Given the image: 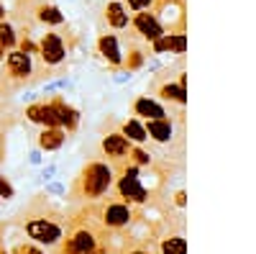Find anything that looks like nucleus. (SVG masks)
Returning a JSON list of instances; mask_svg holds the SVG:
<instances>
[{
    "mask_svg": "<svg viewBox=\"0 0 256 254\" xmlns=\"http://www.w3.org/2000/svg\"><path fill=\"white\" fill-rule=\"evenodd\" d=\"M38 54H41V59H44L46 65H59V62L67 57L62 36L54 34V31L44 34V39H41V44H38Z\"/></svg>",
    "mask_w": 256,
    "mask_h": 254,
    "instance_id": "nucleus-8",
    "label": "nucleus"
},
{
    "mask_svg": "<svg viewBox=\"0 0 256 254\" xmlns=\"http://www.w3.org/2000/svg\"><path fill=\"white\" fill-rule=\"evenodd\" d=\"M54 105H56V111H59V126H64L67 131H74L77 123H80V113L72 108V105L62 103V100H54Z\"/></svg>",
    "mask_w": 256,
    "mask_h": 254,
    "instance_id": "nucleus-17",
    "label": "nucleus"
},
{
    "mask_svg": "<svg viewBox=\"0 0 256 254\" xmlns=\"http://www.w3.org/2000/svg\"><path fill=\"white\" fill-rule=\"evenodd\" d=\"M159 95H162L164 100H169V103H177V105H184V100H187V90H184L182 82H177V85H172V82L162 85Z\"/></svg>",
    "mask_w": 256,
    "mask_h": 254,
    "instance_id": "nucleus-19",
    "label": "nucleus"
},
{
    "mask_svg": "<svg viewBox=\"0 0 256 254\" xmlns=\"http://www.w3.org/2000/svg\"><path fill=\"white\" fill-rule=\"evenodd\" d=\"M16 41H18L16 29L8 24V21H0V44H3L6 49H13V47H16Z\"/></svg>",
    "mask_w": 256,
    "mask_h": 254,
    "instance_id": "nucleus-21",
    "label": "nucleus"
},
{
    "mask_svg": "<svg viewBox=\"0 0 256 254\" xmlns=\"http://www.w3.org/2000/svg\"><path fill=\"white\" fill-rule=\"evenodd\" d=\"M64 139H67V131L64 129H59V126H44V131L38 134V146L46 152H54L64 144Z\"/></svg>",
    "mask_w": 256,
    "mask_h": 254,
    "instance_id": "nucleus-13",
    "label": "nucleus"
},
{
    "mask_svg": "<svg viewBox=\"0 0 256 254\" xmlns=\"http://www.w3.org/2000/svg\"><path fill=\"white\" fill-rule=\"evenodd\" d=\"M128 254H152V251H148V249H131Z\"/></svg>",
    "mask_w": 256,
    "mask_h": 254,
    "instance_id": "nucleus-30",
    "label": "nucleus"
},
{
    "mask_svg": "<svg viewBox=\"0 0 256 254\" xmlns=\"http://www.w3.org/2000/svg\"><path fill=\"white\" fill-rule=\"evenodd\" d=\"M28 162H31V164H38V162H41V154H38V152H31Z\"/></svg>",
    "mask_w": 256,
    "mask_h": 254,
    "instance_id": "nucleus-28",
    "label": "nucleus"
},
{
    "mask_svg": "<svg viewBox=\"0 0 256 254\" xmlns=\"http://www.w3.org/2000/svg\"><path fill=\"white\" fill-rule=\"evenodd\" d=\"M118 195H120L126 203H146L148 193H146V187L141 185L138 167H136V164H131V167H120Z\"/></svg>",
    "mask_w": 256,
    "mask_h": 254,
    "instance_id": "nucleus-3",
    "label": "nucleus"
},
{
    "mask_svg": "<svg viewBox=\"0 0 256 254\" xmlns=\"http://www.w3.org/2000/svg\"><path fill=\"white\" fill-rule=\"evenodd\" d=\"M6 67H8V75L13 80H28L31 72H34V65H31V54L20 52V49H13L6 59Z\"/></svg>",
    "mask_w": 256,
    "mask_h": 254,
    "instance_id": "nucleus-9",
    "label": "nucleus"
},
{
    "mask_svg": "<svg viewBox=\"0 0 256 254\" xmlns=\"http://www.w3.org/2000/svg\"><path fill=\"white\" fill-rule=\"evenodd\" d=\"M28 121L34 123H41V126H59V111L54 103H38V105H31L26 111Z\"/></svg>",
    "mask_w": 256,
    "mask_h": 254,
    "instance_id": "nucleus-10",
    "label": "nucleus"
},
{
    "mask_svg": "<svg viewBox=\"0 0 256 254\" xmlns=\"http://www.w3.org/2000/svg\"><path fill=\"white\" fill-rule=\"evenodd\" d=\"M134 113L141 116V118H146V121H148V118H164V116H166L164 105L156 103V100H152L148 95L136 98V103H134Z\"/></svg>",
    "mask_w": 256,
    "mask_h": 254,
    "instance_id": "nucleus-12",
    "label": "nucleus"
},
{
    "mask_svg": "<svg viewBox=\"0 0 256 254\" xmlns=\"http://www.w3.org/2000/svg\"><path fill=\"white\" fill-rule=\"evenodd\" d=\"M144 129H146V136L154 139L156 144H166V141H172V136H174L172 121H166V118H148Z\"/></svg>",
    "mask_w": 256,
    "mask_h": 254,
    "instance_id": "nucleus-11",
    "label": "nucleus"
},
{
    "mask_svg": "<svg viewBox=\"0 0 256 254\" xmlns=\"http://www.w3.org/2000/svg\"><path fill=\"white\" fill-rule=\"evenodd\" d=\"M36 16H38L41 24H46V26H62L64 24V13L56 6H52V3H41L36 8Z\"/></svg>",
    "mask_w": 256,
    "mask_h": 254,
    "instance_id": "nucleus-16",
    "label": "nucleus"
},
{
    "mask_svg": "<svg viewBox=\"0 0 256 254\" xmlns=\"http://www.w3.org/2000/svg\"><path fill=\"white\" fill-rule=\"evenodd\" d=\"M0 200H3V198H0Z\"/></svg>",
    "mask_w": 256,
    "mask_h": 254,
    "instance_id": "nucleus-33",
    "label": "nucleus"
},
{
    "mask_svg": "<svg viewBox=\"0 0 256 254\" xmlns=\"http://www.w3.org/2000/svg\"><path fill=\"white\" fill-rule=\"evenodd\" d=\"M110 185H113V167H108L105 162H90L77 180V190L84 200H95L105 195Z\"/></svg>",
    "mask_w": 256,
    "mask_h": 254,
    "instance_id": "nucleus-2",
    "label": "nucleus"
},
{
    "mask_svg": "<svg viewBox=\"0 0 256 254\" xmlns=\"http://www.w3.org/2000/svg\"><path fill=\"white\" fill-rule=\"evenodd\" d=\"M166 44H169V52L174 54H184L187 49V36L180 31V34H166Z\"/></svg>",
    "mask_w": 256,
    "mask_h": 254,
    "instance_id": "nucleus-22",
    "label": "nucleus"
},
{
    "mask_svg": "<svg viewBox=\"0 0 256 254\" xmlns=\"http://www.w3.org/2000/svg\"><path fill=\"white\" fill-rule=\"evenodd\" d=\"M131 149H134V141H128L123 134H105L102 136V152H105V157H108L113 164H118V167H123V162H126V157H131Z\"/></svg>",
    "mask_w": 256,
    "mask_h": 254,
    "instance_id": "nucleus-5",
    "label": "nucleus"
},
{
    "mask_svg": "<svg viewBox=\"0 0 256 254\" xmlns=\"http://www.w3.org/2000/svg\"><path fill=\"white\" fill-rule=\"evenodd\" d=\"M13 254H44V251H41V246H36V244H16Z\"/></svg>",
    "mask_w": 256,
    "mask_h": 254,
    "instance_id": "nucleus-24",
    "label": "nucleus"
},
{
    "mask_svg": "<svg viewBox=\"0 0 256 254\" xmlns=\"http://www.w3.org/2000/svg\"><path fill=\"white\" fill-rule=\"evenodd\" d=\"M3 18H6V8H3V6H0V21H3Z\"/></svg>",
    "mask_w": 256,
    "mask_h": 254,
    "instance_id": "nucleus-32",
    "label": "nucleus"
},
{
    "mask_svg": "<svg viewBox=\"0 0 256 254\" xmlns=\"http://www.w3.org/2000/svg\"><path fill=\"white\" fill-rule=\"evenodd\" d=\"M131 11H148L152 6H156V0H126Z\"/></svg>",
    "mask_w": 256,
    "mask_h": 254,
    "instance_id": "nucleus-25",
    "label": "nucleus"
},
{
    "mask_svg": "<svg viewBox=\"0 0 256 254\" xmlns=\"http://www.w3.org/2000/svg\"><path fill=\"white\" fill-rule=\"evenodd\" d=\"M162 254H187V241L184 236H166L162 239Z\"/></svg>",
    "mask_w": 256,
    "mask_h": 254,
    "instance_id": "nucleus-20",
    "label": "nucleus"
},
{
    "mask_svg": "<svg viewBox=\"0 0 256 254\" xmlns=\"http://www.w3.org/2000/svg\"><path fill=\"white\" fill-rule=\"evenodd\" d=\"M98 234L92 228H77L74 234L64 241V254H95L98 251Z\"/></svg>",
    "mask_w": 256,
    "mask_h": 254,
    "instance_id": "nucleus-6",
    "label": "nucleus"
},
{
    "mask_svg": "<svg viewBox=\"0 0 256 254\" xmlns=\"http://www.w3.org/2000/svg\"><path fill=\"white\" fill-rule=\"evenodd\" d=\"M98 49H100V54L108 59L113 67H118L120 62H123V54H120V47H118V39H116L113 34H102L100 41H98Z\"/></svg>",
    "mask_w": 256,
    "mask_h": 254,
    "instance_id": "nucleus-14",
    "label": "nucleus"
},
{
    "mask_svg": "<svg viewBox=\"0 0 256 254\" xmlns=\"http://www.w3.org/2000/svg\"><path fill=\"white\" fill-rule=\"evenodd\" d=\"M24 228L34 244L38 246H56L64 239V221L54 210H36L24 221Z\"/></svg>",
    "mask_w": 256,
    "mask_h": 254,
    "instance_id": "nucleus-1",
    "label": "nucleus"
},
{
    "mask_svg": "<svg viewBox=\"0 0 256 254\" xmlns=\"http://www.w3.org/2000/svg\"><path fill=\"white\" fill-rule=\"evenodd\" d=\"M105 21H108V26H113V29H126L131 18H128V11L120 0H110L108 8H105Z\"/></svg>",
    "mask_w": 256,
    "mask_h": 254,
    "instance_id": "nucleus-15",
    "label": "nucleus"
},
{
    "mask_svg": "<svg viewBox=\"0 0 256 254\" xmlns=\"http://www.w3.org/2000/svg\"><path fill=\"white\" fill-rule=\"evenodd\" d=\"M134 29H136L146 41H156L159 36L166 34V29L162 26V21H159L152 11H136V16H134Z\"/></svg>",
    "mask_w": 256,
    "mask_h": 254,
    "instance_id": "nucleus-7",
    "label": "nucleus"
},
{
    "mask_svg": "<svg viewBox=\"0 0 256 254\" xmlns=\"http://www.w3.org/2000/svg\"><path fill=\"white\" fill-rule=\"evenodd\" d=\"M46 190H49V193H54V195H64V187L62 185H49Z\"/></svg>",
    "mask_w": 256,
    "mask_h": 254,
    "instance_id": "nucleus-27",
    "label": "nucleus"
},
{
    "mask_svg": "<svg viewBox=\"0 0 256 254\" xmlns=\"http://www.w3.org/2000/svg\"><path fill=\"white\" fill-rule=\"evenodd\" d=\"M16 195V190H13V185L3 177V175H0V198H3V200H10Z\"/></svg>",
    "mask_w": 256,
    "mask_h": 254,
    "instance_id": "nucleus-23",
    "label": "nucleus"
},
{
    "mask_svg": "<svg viewBox=\"0 0 256 254\" xmlns=\"http://www.w3.org/2000/svg\"><path fill=\"white\" fill-rule=\"evenodd\" d=\"M3 152H6V139H3V131H0V159H3Z\"/></svg>",
    "mask_w": 256,
    "mask_h": 254,
    "instance_id": "nucleus-29",
    "label": "nucleus"
},
{
    "mask_svg": "<svg viewBox=\"0 0 256 254\" xmlns=\"http://www.w3.org/2000/svg\"><path fill=\"white\" fill-rule=\"evenodd\" d=\"M100 221L105 228H126L128 223L134 221V208L128 205L126 200H108L102 205V213H100Z\"/></svg>",
    "mask_w": 256,
    "mask_h": 254,
    "instance_id": "nucleus-4",
    "label": "nucleus"
},
{
    "mask_svg": "<svg viewBox=\"0 0 256 254\" xmlns=\"http://www.w3.org/2000/svg\"><path fill=\"white\" fill-rule=\"evenodd\" d=\"M131 157H136V164H148L152 157H148L144 149H131Z\"/></svg>",
    "mask_w": 256,
    "mask_h": 254,
    "instance_id": "nucleus-26",
    "label": "nucleus"
},
{
    "mask_svg": "<svg viewBox=\"0 0 256 254\" xmlns=\"http://www.w3.org/2000/svg\"><path fill=\"white\" fill-rule=\"evenodd\" d=\"M120 134L128 139V141H134V144H144L148 136H146V129H144V123L136 121V118H128L123 126H120Z\"/></svg>",
    "mask_w": 256,
    "mask_h": 254,
    "instance_id": "nucleus-18",
    "label": "nucleus"
},
{
    "mask_svg": "<svg viewBox=\"0 0 256 254\" xmlns=\"http://www.w3.org/2000/svg\"><path fill=\"white\" fill-rule=\"evenodd\" d=\"M177 205H184V193H177Z\"/></svg>",
    "mask_w": 256,
    "mask_h": 254,
    "instance_id": "nucleus-31",
    "label": "nucleus"
}]
</instances>
